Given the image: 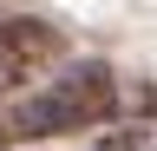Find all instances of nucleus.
<instances>
[{"mask_svg":"<svg viewBox=\"0 0 157 151\" xmlns=\"http://www.w3.org/2000/svg\"><path fill=\"white\" fill-rule=\"evenodd\" d=\"M111 105H118V79H111V66H98V59H78L66 66L46 92H33V99H20L13 105V118H7V138H52V131H92V125H105L111 118Z\"/></svg>","mask_w":157,"mask_h":151,"instance_id":"nucleus-1","label":"nucleus"},{"mask_svg":"<svg viewBox=\"0 0 157 151\" xmlns=\"http://www.w3.org/2000/svg\"><path fill=\"white\" fill-rule=\"evenodd\" d=\"M59 59V33L46 20H0V92L26 85L33 72H46Z\"/></svg>","mask_w":157,"mask_h":151,"instance_id":"nucleus-2","label":"nucleus"}]
</instances>
